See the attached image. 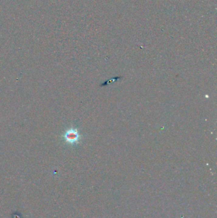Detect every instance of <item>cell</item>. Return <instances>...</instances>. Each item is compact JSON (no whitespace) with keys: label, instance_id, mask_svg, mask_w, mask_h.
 I'll list each match as a JSON object with an SVG mask.
<instances>
[{"label":"cell","instance_id":"6da1fadb","mask_svg":"<svg viewBox=\"0 0 217 218\" xmlns=\"http://www.w3.org/2000/svg\"><path fill=\"white\" fill-rule=\"evenodd\" d=\"M63 138L64 141L70 145H74L78 144L81 136L79 133L78 129L71 128L67 129L63 135Z\"/></svg>","mask_w":217,"mask_h":218}]
</instances>
